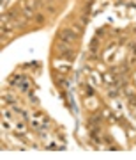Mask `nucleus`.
Listing matches in <instances>:
<instances>
[{"label": "nucleus", "mask_w": 136, "mask_h": 160, "mask_svg": "<svg viewBox=\"0 0 136 160\" xmlns=\"http://www.w3.org/2000/svg\"><path fill=\"white\" fill-rule=\"evenodd\" d=\"M11 86L20 89V92H30V82L25 75H14L11 78Z\"/></svg>", "instance_id": "f257e3e1"}, {"label": "nucleus", "mask_w": 136, "mask_h": 160, "mask_svg": "<svg viewBox=\"0 0 136 160\" xmlns=\"http://www.w3.org/2000/svg\"><path fill=\"white\" fill-rule=\"evenodd\" d=\"M30 125H32V128H35V130H44L46 126H48V119H46L43 114H34L30 118Z\"/></svg>", "instance_id": "f03ea898"}, {"label": "nucleus", "mask_w": 136, "mask_h": 160, "mask_svg": "<svg viewBox=\"0 0 136 160\" xmlns=\"http://www.w3.org/2000/svg\"><path fill=\"white\" fill-rule=\"evenodd\" d=\"M58 39L60 41H66V43H71L73 45L74 41H76V32L73 29H64L60 34H58Z\"/></svg>", "instance_id": "7ed1b4c3"}, {"label": "nucleus", "mask_w": 136, "mask_h": 160, "mask_svg": "<svg viewBox=\"0 0 136 160\" xmlns=\"http://www.w3.org/2000/svg\"><path fill=\"white\" fill-rule=\"evenodd\" d=\"M69 62L71 61H67V62H60V61H55V68L57 69H62V73H66L69 69Z\"/></svg>", "instance_id": "20e7f679"}, {"label": "nucleus", "mask_w": 136, "mask_h": 160, "mask_svg": "<svg viewBox=\"0 0 136 160\" xmlns=\"http://www.w3.org/2000/svg\"><path fill=\"white\" fill-rule=\"evenodd\" d=\"M16 130H18V132H25V130H27L23 121H18V123H16Z\"/></svg>", "instance_id": "39448f33"}, {"label": "nucleus", "mask_w": 136, "mask_h": 160, "mask_svg": "<svg viewBox=\"0 0 136 160\" xmlns=\"http://www.w3.org/2000/svg\"><path fill=\"white\" fill-rule=\"evenodd\" d=\"M4 102L9 103V105H16V100H14L12 96H4Z\"/></svg>", "instance_id": "423d86ee"}]
</instances>
